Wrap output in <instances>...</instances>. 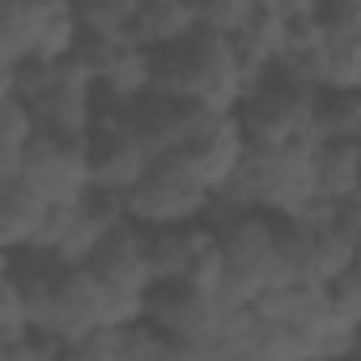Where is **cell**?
I'll return each instance as SVG.
<instances>
[{
  "mask_svg": "<svg viewBox=\"0 0 361 361\" xmlns=\"http://www.w3.org/2000/svg\"><path fill=\"white\" fill-rule=\"evenodd\" d=\"M314 174H319V196L327 204H340L344 196H353L361 188V140L357 136L319 140Z\"/></svg>",
  "mask_w": 361,
  "mask_h": 361,
  "instance_id": "10",
  "label": "cell"
},
{
  "mask_svg": "<svg viewBox=\"0 0 361 361\" xmlns=\"http://www.w3.org/2000/svg\"><path fill=\"white\" fill-rule=\"evenodd\" d=\"M251 77L238 64V51L226 35L196 30L183 43L153 51V90L170 98H200L213 111H238Z\"/></svg>",
  "mask_w": 361,
  "mask_h": 361,
  "instance_id": "1",
  "label": "cell"
},
{
  "mask_svg": "<svg viewBox=\"0 0 361 361\" xmlns=\"http://www.w3.org/2000/svg\"><path fill=\"white\" fill-rule=\"evenodd\" d=\"M85 268L98 276L102 293H106V314L111 323H132L145 314L149 306V289H153V264H149V238L145 226L136 221H119L115 230L102 234V243L94 247V255L85 259Z\"/></svg>",
  "mask_w": 361,
  "mask_h": 361,
  "instance_id": "3",
  "label": "cell"
},
{
  "mask_svg": "<svg viewBox=\"0 0 361 361\" xmlns=\"http://www.w3.org/2000/svg\"><path fill=\"white\" fill-rule=\"evenodd\" d=\"M200 30V18H196V5L192 0H145L132 18V30L128 39L140 43V47H170V43H183Z\"/></svg>",
  "mask_w": 361,
  "mask_h": 361,
  "instance_id": "9",
  "label": "cell"
},
{
  "mask_svg": "<svg viewBox=\"0 0 361 361\" xmlns=\"http://www.w3.org/2000/svg\"><path fill=\"white\" fill-rule=\"evenodd\" d=\"M314 106H319V90L293 81L276 64L247 85V94L238 102V119H243L251 149H281V145H293L302 136H319Z\"/></svg>",
  "mask_w": 361,
  "mask_h": 361,
  "instance_id": "2",
  "label": "cell"
},
{
  "mask_svg": "<svg viewBox=\"0 0 361 361\" xmlns=\"http://www.w3.org/2000/svg\"><path fill=\"white\" fill-rule=\"evenodd\" d=\"M35 314H30V298L13 276H0V344H18L22 336H30Z\"/></svg>",
  "mask_w": 361,
  "mask_h": 361,
  "instance_id": "13",
  "label": "cell"
},
{
  "mask_svg": "<svg viewBox=\"0 0 361 361\" xmlns=\"http://www.w3.org/2000/svg\"><path fill=\"white\" fill-rule=\"evenodd\" d=\"M64 0H0V68L39 56Z\"/></svg>",
  "mask_w": 361,
  "mask_h": 361,
  "instance_id": "7",
  "label": "cell"
},
{
  "mask_svg": "<svg viewBox=\"0 0 361 361\" xmlns=\"http://www.w3.org/2000/svg\"><path fill=\"white\" fill-rule=\"evenodd\" d=\"M128 196V221L153 230V226H192L204 221L213 209V192L188 170V161L178 153H157L153 166Z\"/></svg>",
  "mask_w": 361,
  "mask_h": 361,
  "instance_id": "4",
  "label": "cell"
},
{
  "mask_svg": "<svg viewBox=\"0 0 361 361\" xmlns=\"http://www.w3.org/2000/svg\"><path fill=\"white\" fill-rule=\"evenodd\" d=\"M170 153H178V157L188 161V170L200 178V183H204L209 192H217V188L230 183V178L238 174V166L247 161L251 140H247V132H243L238 111H230V115H221L204 136L188 140L183 149H170Z\"/></svg>",
  "mask_w": 361,
  "mask_h": 361,
  "instance_id": "6",
  "label": "cell"
},
{
  "mask_svg": "<svg viewBox=\"0 0 361 361\" xmlns=\"http://www.w3.org/2000/svg\"><path fill=\"white\" fill-rule=\"evenodd\" d=\"M18 178H26V183L35 192H43L47 200H77V196H85L94 188L90 140L39 128V136L26 149V166H22Z\"/></svg>",
  "mask_w": 361,
  "mask_h": 361,
  "instance_id": "5",
  "label": "cell"
},
{
  "mask_svg": "<svg viewBox=\"0 0 361 361\" xmlns=\"http://www.w3.org/2000/svg\"><path fill=\"white\" fill-rule=\"evenodd\" d=\"M39 136V115L26 98L5 94L0 102V178H18L26 166V149Z\"/></svg>",
  "mask_w": 361,
  "mask_h": 361,
  "instance_id": "11",
  "label": "cell"
},
{
  "mask_svg": "<svg viewBox=\"0 0 361 361\" xmlns=\"http://www.w3.org/2000/svg\"><path fill=\"white\" fill-rule=\"evenodd\" d=\"M196 5V18H200V30H213V35H226L234 39L255 13L264 0H192Z\"/></svg>",
  "mask_w": 361,
  "mask_h": 361,
  "instance_id": "12",
  "label": "cell"
},
{
  "mask_svg": "<svg viewBox=\"0 0 361 361\" xmlns=\"http://www.w3.org/2000/svg\"><path fill=\"white\" fill-rule=\"evenodd\" d=\"M51 200L35 192L26 178H0V247H30L43 230Z\"/></svg>",
  "mask_w": 361,
  "mask_h": 361,
  "instance_id": "8",
  "label": "cell"
},
{
  "mask_svg": "<svg viewBox=\"0 0 361 361\" xmlns=\"http://www.w3.org/2000/svg\"><path fill=\"white\" fill-rule=\"evenodd\" d=\"M331 289V306H336V314L344 319V323H361V247H357V255L348 259V268L327 285Z\"/></svg>",
  "mask_w": 361,
  "mask_h": 361,
  "instance_id": "14",
  "label": "cell"
}]
</instances>
